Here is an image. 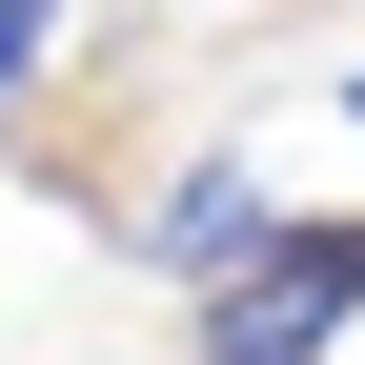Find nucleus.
Wrapping results in <instances>:
<instances>
[{"instance_id":"1","label":"nucleus","mask_w":365,"mask_h":365,"mask_svg":"<svg viewBox=\"0 0 365 365\" xmlns=\"http://www.w3.org/2000/svg\"><path fill=\"white\" fill-rule=\"evenodd\" d=\"M345 345H365V203L244 244V264L203 284V325H182V365H345Z\"/></svg>"},{"instance_id":"2","label":"nucleus","mask_w":365,"mask_h":365,"mask_svg":"<svg viewBox=\"0 0 365 365\" xmlns=\"http://www.w3.org/2000/svg\"><path fill=\"white\" fill-rule=\"evenodd\" d=\"M244 244H284V182H264V143H203V163H163V203H143V244H122V264H163V284L203 304Z\"/></svg>"},{"instance_id":"3","label":"nucleus","mask_w":365,"mask_h":365,"mask_svg":"<svg viewBox=\"0 0 365 365\" xmlns=\"http://www.w3.org/2000/svg\"><path fill=\"white\" fill-rule=\"evenodd\" d=\"M41 61H61V0H0V143L41 122Z\"/></svg>"},{"instance_id":"4","label":"nucleus","mask_w":365,"mask_h":365,"mask_svg":"<svg viewBox=\"0 0 365 365\" xmlns=\"http://www.w3.org/2000/svg\"><path fill=\"white\" fill-rule=\"evenodd\" d=\"M345 122H365V61H345Z\"/></svg>"}]
</instances>
